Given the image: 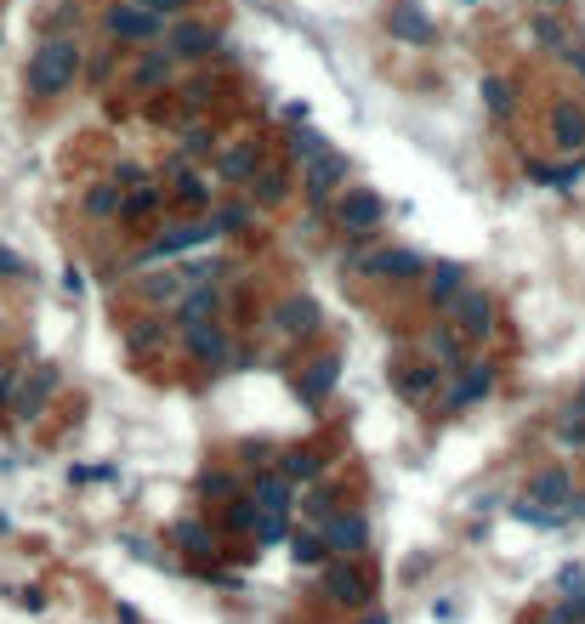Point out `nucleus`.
<instances>
[{
    "label": "nucleus",
    "mask_w": 585,
    "mask_h": 624,
    "mask_svg": "<svg viewBox=\"0 0 585 624\" xmlns=\"http://www.w3.org/2000/svg\"><path fill=\"white\" fill-rule=\"evenodd\" d=\"M245 222H250V205H216V210H211V227H216V233H239Z\"/></svg>",
    "instance_id": "ea45409f"
},
{
    "label": "nucleus",
    "mask_w": 585,
    "mask_h": 624,
    "mask_svg": "<svg viewBox=\"0 0 585 624\" xmlns=\"http://www.w3.org/2000/svg\"><path fill=\"white\" fill-rule=\"evenodd\" d=\"M177 545L194 556H216V534L205 528V522H177Z\"/></svg>",
    "instance_id": "72a5a7b5"
},
{
    "label": "nucleus",
    "mask_w": 585,
    "mask_h": 624,
    "mask_svg": "<svg viewBox=\"0 0 585 624\" xmlns=\"http://www.w3.org/2000/svg\"><path fill=\"white\" fill-rule=\"evenodd\" d=\"M160 205H165V193L154 188V182H142V188L125 193V210H120V216H131V222H154V216H160Z\"/></svg>",
    "instance_id": "cd10ccee"
},
{
    "label": "nucleus",
    "mask_w": 585,
    "mask_h": 624,
    "mask_svg": "<svg viewBox=\"0 0 585 624\" xmlns=\"http://www.w3.org/2000/svg\"><path fill=\"white\" fill-rule=\"evenodd\" d=\"M114 182H120V188L131 193V188H142V182H148V171H142L137 159H120V165H114Z\"/></svg>",
    "instance_id": "37998d69"
},
{
    "label": "nucleus",
    "mask_w": 585,
    "mask_h": 624,
    "mask_svg": "<svg viewBox=\"0 0 585 624\" xmlns=\"http://www.w3.org/2000/svg\"><path fill=\"white\" fill-rule=\"evenodd\" d=\"M0 369H6V364H0Z\"/></svg>",
    "instance_id": "13d9d810"
},
{
    "label": "nucleus",
    "mask_w": 585,
    "mask_h": 624,
    "mask_svg": "<svg viewBox=\"0 0 585 624\" xmlns=\"http://www.w3.org/2000/svg\"><path fill=\"white\" fill-rule=\"evenodd\" d=\"M57 392V369H35L29 381L18 386V398H12V415L29 426V420H40V409H46V398Z\"/></svg>",
    "instance_id": "aec40b11"
},
{
    "label": "nucleus",
    "mask_w": 585,
    "mask_h": 624,
    "mask_svg": "<svg viewBox=\"0 0 585 624\" xmlns=\"http://www.w3.org/2000/svg\"><path fill=\"white\" fill-rule=\"evenodd\" d=\"M216 312H222V290L216 284H194L177 301V324H199V318H216Z\"/></svg>",
    "instance_id": "393cba45"
},
{
    "label": "nucleus",
    "mask_w": 585,
    "mask_h": 624,
    "mask_svg": "<svg viewBox=\"0 0 585 624\" xmlns=\"http://www.w3.org/2000/svg\"><path fill=\"white\" fill-rule=\"evenodd\" d=\"M529 176L540 188H574L585 176V159H568V165H540V159H529Z\"/></svg>",
    "instance_id": "bb28decb"
},
{
    "label": "nucleus",
    "mask_w": 585,
    "mask_h": 624,
    "mask_svg": "<svg viewBox=\"0 0 585 624\" xmlns=\"http://www.w3.org/2000/svg\"><path fill=\"white\" fill-rule=\"evenodd\" d=\"M29 267H23V256H12L6 244H0V278H23Z\"/></svg>",
    "instance_id": "49530a36"
},
{
    "label": "nucleus",
    "mask_w": 585,
    "mask_h": 624,
    "mask_svg": "<svg viewBox=\"0 0 585 624\" xmlns=\"http://www.w3.org/2000/svg\"><path fill=\"white\" fill-rule=\"evenodd\" d=\"M568 63H574V69L585 74V46H574V52H568Z\"/></svg>",
    "instance_id": "864d4df0"
},
{
    "label": "nucleus",
    "mask_w": 585,
    "mask_h": 624,
    "mask_svg": "<svg viewBox=\"0 0 585 624\" xmlns=\"http://www.w3.org/2000/svg\"><path fill=\"white\" fill-rule=\"evenodd\" d=\"M211 125H182V137H177V148H182V159L188 154H211Z\"/></svg>",
    "instance_id": "4c0bfd02"
},
{
    "label": "nucleus",
    "mask_w": 585,
    "mask_h": 624,
    "mask_svg": "<svg viewBox=\"0 0 585 624\" xmlns=\"http://www.w3.org/2000/svg\"><path fill=\"white\" fill-rule=\"evenodd\" d=\"M319 534H324V551L347 556V562L370 551V517L364 511H336L330 522H319Z\"/></svg>",
    "instance_id": "1a4fd4ad"
},
{
    "label": "nucleus",
    "mask_w": 585,
    "mask_h": 624,
    "mask_svg": "<svg viewBox=\"0 0 585 624\" xmlns=\"http://www.w3.org/2000/svg\"><path fill=\"white\" fill-rule=\"evenodd\" d=\"M381 216H387V205H381V193L375 188H341L336 227L347 233V239H370L375 227H381Z\"/></svg>",
    "instance_id": "7ed1b4c3"
},
{
    "label": "nucleus",
    "mask_w": 585,
    "mask_h": 624,
    "mask_svg": "<svg viewBox=\"0 0 585 624\" xmlns=\"http://www.w3.org/2000/svg\"><path fill=\"white\" fill-rule=\"evenodd\" d=\"M495 358H478V364H461V375H455V386H449L444 398V415H461V409H472V403H483L489 392H495Z\"/></svg>",
    "instance_id": "9d476101"
},
{
    "label": "nucleus",
    "mask_w": 585,
    "mask_h": 624,
    "mask_svg": "<svg viewBox=\"0 0 585 624\" xmlns=\"http://www.w3.org/2000/svg\"><path fill=\"white\" fill-rule=\"evenodd\" d=\"M233 488H239L233 471H205V477H199V494H205V500H233Z\"/></svg>",
    "instance_id": "e433bc0d"
},
{
    "label": "nucleus",
    "mask_w": 585,
    "mask_h": 624,
    "mask_svg": "<svg viewBox=\"0 0 585 624\" xmlns=\"http://www.w3.org/2000/svg\"><path fill=\"white\" fill-rule=\"evenodd\" d=\"M228 522H233V528H256V522H262V511H256V500H233L228 505Z\"/></svg>",
    "instance_id": "c03bdc74"
},
{
    "label": "nucleus",
    "mask_w": 585,
    "mask_h": 624,
    "mask_svg": "<svg viewBox=\"0 0 585 624\" xmlns=\"http://www.w3.org/2000/svg\"><path fill=\"white\" fill-rule=\"evenodd\" d=\"M574 409H580V415H585V386H580V398H574Z\"/></svg>",
    "instance_id": "6e6d98bb"
},
{
    "label": "nucleus",
    "mask_w": 585,
    "mask_h": 624,
    "mask_svg": "<svg viewBox=\"0 0 585 624\" xmlns=\"http://www.w3.org/2000/svg\"><path fill=\"white\" fill-rule=\"evenodd\" d=\"M551 148L580 154L585 148V108L580 103H551Z\"/></svg>",
    "instance_id": "6ab92c4d"
},
{
    "label": "nucleus",
    "mask_w": 585,
    "mask_h": 624,
    "mask_svg": "<svg viewBox=\"0 0 585 624\" xmlns=\"http://www.w3.org/2000/svg\"><path fill=\"white\" fill-rule=\"evenodd\" d=\"M296 556H302V562H324V534H319V528L296 534Z\"/></svg>",
    "instance_id": "79ce46f5"
},
{
    "label": "nucleus",
    "mask_w": 585,
    "mask_h": 624,
    "mask_svg": "<svg viewBox=\"0 0 585 624\" xmlns=\"http://www.w3.org/2000/svg\"><path fill=\"white\" fill-rule=\"evenodd\" d=\"M483 103H489V114H512V86L500 74H483Z\"/></svg>",
    "instance_id": "c9c22d12"
},
{
    "label": "nucleus",
    "mask_w": 585,
    "mask_h": 624,
    "mask_svg": "<svg viewBox=\"0 0 585 624\" xmlns=\"http://www.w3.org/2000/svg\"><path fill=\"white\" fill-rule=\"evenodd\" d=\"M290 199V165H262V171L250 176V205L256 210H273Z\"/></svg>",
    "instance_id": "5701e85b"
},
{
    "label": "nucleus",
    "mask_w": 585,
    "mask_h": 624,
    "mask_svg": "<svg viewBox=\"0 0 585 624\" xmlns=\"http://www.w3.org/2000/svg\"><path fill=\"white\" fill-rule=\"evenodd\" d=\"M347 176H353V165H347V154H336V148H330L324 159H313V165H307V182H302L307 205H313V210L336 205L341 188H347Z\"/></svg>",
    "instance_id": "39448f33"
},
{
    "label": "nucleus",
    "mask_w": 585,
    "mask_h": 624,
    "mask_svg": "<svg viewBox=\"0 0 585 624\" xmlns=\"http://www.w3.org/2000/svg\"><path fill=\"white\" fill-rule=\"evenodd\" d=\"M449 369L438 364V358H426V364H398L392 369V392L404 403H432L438 398V386H444Z\"/></svg>",
    "instance_id": "9b49d317"
},
{
    "label": "nucleus",
    "mask_w": 585,
    "mask_h": 624,
    "mask_svg": "<svg viewBox=\"0 0 585 624\" xmlns=\"http://www.w3.org/2000/svg\"><path fill=\"white\" fill-rule=\"evenodd\" d=\"M256 539H262L267 551L284 545V539H290V517H262V522H256Z\"/></svg>",
    "instance_id": "a19ab883"
},
{
    "label": "nucleus",
    "mask_w": 585,
    "mask_h": 624,
    "mask_svg": "<svg viewBox=\"0 0 585 624\" xmlns=\"http://www.w3.org/2000/svg\"><path fill=\"white\" fill-rule=\"evenodd\" d=\"M211 239H222V233L211 227V216H205V222H177V227H160V233L148 239V250L137 256V267H142V261H160V256H188V250H205Z\"/></svg>",
    "instance_id": "20e7f679"
},
{
    "label": "nucleus",
    "mask_w": 585,
    "mask_h": 624,
    "mask_svg": "<svg viewBox=\"0 0 585 624\" xmlns=\"http://www.w3.org/2000/svg\"><path fill=\"white\" fill-rule=\"evenodd\" d=\"M250 500H256V511H262V517H290V505H296V483H290L284 471H256Z\"/></svg>",
    "instance_id": "4468645a"
},
{
    "label": "nucleus",
    "mask_w": 585,
    "mask_h": 624,
    "mask_svg": "<svg viewBox=\"0 0 585 624\" xmlns=\"http://www.w3.org/2000/svg\"><path fill=\"white\" fill-rule=\"evenodd\" d=\"M461 347H466V335L455 324H432V358L444 369H461Z\"/></svg>",
    "instance_id": "c85d7f7f"
},
{
    "label": "nucleus",
    "mask_w": 585,
    "mask_h": 624,
    "mask_svg": "<svg viewBox=\"0 0 585 624\" xmlns=\"http://www.w3.org/2000/svg\"><path fill=\"white\" fill-rule=\"evenodd\" d=\"M80 69H86L80 40L74 35H46L40 40V52L29 57V97H63V91L80 80Z\"/></svg>",
    "instance_id": "f257e3e1"
},
{
    "label": "nucleus",
    "mask_w": 585,
    "mask_h": 624,
    "mask_svg": "<svg viewBox=\"0 0 585 624\" xmlns=\"http://www.w3.org/2000/svg\"><path fill=\"white\" fill-rule=\"evenodd\" d=\"M319 324H324V307L313 295H284L279 307H273V330L290 335V341H307Z\"/></svg>",
    "instance_id": "f8f14e48"
},
{
    "label": "nucleus",
    "mask_w": 585,
    "mask_h": 624,
    "mask_svg": "<svg viewBox=\"0 0 585 624\" xmlns=\"http://www.w3.org/2000/svg\"><path fill=\"white\" fill-rule=\"evenodd\" d=\"M574 624H585V619H574Z\"/></svg>",
    "instance_id": "4d7b16f0"
},
{
    "label": "nucleus",
    "mask_w": 585,
    "mask_h": 624,
    "mask_svg": "<svg viewBox=\"0 0 585 624\" xmlns=\"http://www.w3.org/2000/svg\"><path fill=\"white\" fill-rule=\"evenodd\" d=\"M160 341H165V335H160V324H154V318H142L137 330L125 335V347H131V352H160Z\"/></svg>",
    "instance_id": "58836bf2"
},
{
    "label": "nucleus",
    "mask_w": 585,
    "mask_h": 624,
    "mask_svg": "<svg viewBox=\"0 0 585 624\" xmlns=\"http://www.w3.org/2000/svg\"><path fill=\"white\" fill-rule=\"evenodd\" d=\"M449 324H455L466 341H489V335H495V295L466 284V290L455 295V307H449Z\"/></svg>",
    "instance_id": "423d86ee"
},
{
    "label": "nucleus",
    "mask_w": 585,
    "mask_h": 624,
    "mask_svg": "<svg viewBox=\"0 0 585 624\" xmlns=\"http://www.w3.org/2000/svg\"><path fill=\"white\" fill-rule=\"evenodd\" d=\"M80 210H86L91 222H108V216H120L125 210V188L120 182H91V188L80 193Z\"/></svg>",
    "instance_id": "b1692460"
},
{
    "label": "nucleus",
    "mask_w": 585,
    "mask_h": 624,
    "mask_svg": "<svg viewBox=\"0 0 585 624\" xmlns=\"http://www.w3.org/2000/svg\"><path fill=\"white\" fill-rule=\"evenodd\" d=\"M461 290H466V267H461V261H432V267H426V301H432L438 312L455 307V295H461Z\"/></svg>",
    "instance_id": "a211bd4d"
},
{
    "label": "nucleus",
    "mask_w": 585,
    "mask_h": 624,
    "mask_svg": "<svg viewBox=\"0 0 585 624\" xmlns=\"http://www.w3.org/2000/svg\"><path fill=\"white\" fill-rule=\"evenodd\" d=\"M108 74H114V57H91V63H86V80H91V86H97V80H108Z\"/></svg>",
    "instance_id": "8fccbe9b"
},
{
    "label": "nucleus",
    "mask_w": 585,
    "mask_h": 624,
    "mask_svg": "<svg viewBox=\"0 0 585 624\" xmlns=\"http://www.w3.org/2000/svg\"><path fill=\"white\" fill-rule=\"evenodd\" d=\"M529 500H534V505H546V511H568V500H574V477H568L563 466H546V471H534V483H529Z\"/></svg>",
    "instance_id": "412c9836"
},
{
    "label": "nucleus",
    "mask_w": 585,
    "mask_h": 624,
    "mask_svg": "<svg viewBox=\"0 0 585 624\" xmlns=\"http://www.w3.org/2000/svg\"><path fill=\"white\" fill-rule=\"evenodd\" d=\"M137 6L160 12V18H182V12H188V0H137Z\"/></svg>",
    "instance_id": "a18cd8bd"
},
{
    "label": "nucleus",
    "mask_w": 585,
    "mask_h": 624,
    "mask_svg": "<svg viewBox=\"0 0 585 624\" xmlns=\"http://www.w3.org/2000/svg\"><path fill=\"white\" fill-rule=\"evenodd\" d=\"M284 460V477H290V483H313V477H319L324 471V460H319V449H290V454H279Z\"/></svg>",
    "instance_id": "c756f323"
},
{
    "label": "nucleus",
    "mask_w": 585,
    "mask_h": 624,
    "mask_svg": "<svg viewBox=\"0 0 585 624\" xmlns=\"http://www.w3.org/2000/svg\"><path fill=\"white\" fill-rule=\"evenodd\" d=\"M188 295V284H182V273L171 267V273H148L142 278V301H182Z\"/></svg>",
    "instance_id": "7c9ffc66"
},
{
    "label": "nucleus",
    "mask_w": 585,
    "mask_h": 624,
    "mask_svg": "<svg viewBox=\"0 0 585 624\" xmlns=\"http://www.w3.org/2000/svg\"><path fill=\"white\" fill-rule=\"evenodd\" d=\"M387 29L398 40H432V18H426L415 0H404V6H392V18H387Z\"/></svg>",
    "instance_id": "a878e982"
},
{
    "label": "nucleus",
    "mask_w": 585,
    "mask_h": 624,
    "mask_svg": "<svg viewBox=\"0 0 585 624\" xmlns=\"http://www.w3.org/2000/svg\"><path fill=\"white\" fill-rule=\"evenodd\" d=\"M103 29L114 40H131V46H142V40H154L165 29V18L160 12H148V6H137V0H114L103 12Z\"/></svg>",
    "instance_id": "0eeeda50"
},
{
    "label": "nucleus",
    "mask_w": 585,
    "mask_h": 624,
    "mask_svg": "<svg viewBox=\"0 0 585 624\" xmlns=\"http://www.w3.org/2000/svg\"><path fill=\"white\" fill-rule=\"evenodd\" d=\"M262 142L256 137H245V142H233V148H222V154H216V176H222V182H233V188H239V182H250V176L262 171Z\"/></svg>",
    "instance_id": "2eb2a0df"
},
{
    "label": "nucleus",
    "mask_w": 585,
    "mask_h": 624,
    "mask_svg": "<svg viewBox=\"0 0 585 624\" xmlns=\"http://www.w3.org/2000/svg\"><path fill=\"white\" fill-rule=\"evenodd\" d=\"M324 596L341 602V607H364V602H370V579H364V568H353V562L341 556V562L324 568Z\"/></svg>",
    "instance_id": "ddd939ff"
},
{
    "label": "nucleus",
    "mask_w": 585,
    "mask_h": 624,
    "mask_svg": "<svg viewBox=\"0 0 585 624\" xmlns=\"http://www.w3.org/2000/svg\"><path fill=\"white\" fill-rule=\"evenodd\" d=\"M182 97H188V103H211V80H194V86H182Z\"/></svg>",
    "instance_id": "3c124183"
},
{
    "label": "nucleus",
    "mask_w": 585,
    "mask_h": 624,
    "mask_svg": "<svg viewBox=\"0 0 585 624\" xmlns=\"http://www.w3.org/2000/svg\"><path fill=\"white\" fill-rule=\"evenodd\" d=\"M563 607H568V613H574V619H585V585H580V590H574V596H568V602H563Z\"/></svg>",
    "instance_id": "603ef678"
},
{
    "label": "nucleus",
    "mask_w": 585,
    "mask_h": 624,
    "mask_svg": "<svg viewBox=\"0 0 585 624\" xmlns=\"http://www.w3.org/2000/svg\"><path fill=\"white\" fill-rule=\"evenodd\" d=\"M330 154V137H324V131H296V137H290V159H296V165H313V159H324Z\"/></svg>",
    "instance_id": "473e14b6"
},
{
    "label": "nucleus",
    "mask_w": 585,
    "mask_h": 624,
    "mask_svg": "<svg viewBox=\"0 0 585 624\" xmlns=\"http://www.w3.org/2000/svg\"><path fill=\"white\" fill-rule=\"evenodd\" d=\"M358 624H387V613H370V619H358Z\"/></svg>",
    "instance_id": "5fc2aeb1"
},
{
    "label": "nucleus",
    "mask_w": 585,
    "mask_h": 624,
    "mask_svg": "<svg viewBox=\"0 0 585 624\" xmlns=\"http://www.w3.org/2000/svg\"><path fill=\"white\" fill-rule=\"evenodd\" d=\"M216 46H222V35H216V29H205V23H177V29H171V40H165V52L177 57V63H199V57H211Z\"/></svg>",
    "instance_id": "dca6fc26"
},
{
    "label": "nucleus",
    "mask_w": 585,
    "mask_h": 624,
    "mask_svg": "<svg viewBox=\"0 0 585 624\" xmlns=\"http://www.w3.org/2000/svg\"><path fill=\"white\" fill-rule=\"evenodd\" d=\"M18 369H0V409H6V403H12V398H18Z\"/></svg>",
    "instance_id": "de8ad7c7"
},
{
    "label": "nucleus",
    "mask_w": 585,
    "mask_h": 624,
    "mask_svg": "<svg viewBox=\"0 0 585 624\" xmlns=\"http://www.w3.org/2000/svg\"><path fill=\"white\" fill-rule=\"evenodd\" d=\"M165 182H171V199H177V205H194V210H211V199H216V188L211 182H205V176L194 171V165H188V159H177V165H171V171H165Z\"/></svg>",
    "instance_id": "f3484780"
},
{
    "label": "nucleus",
    "mask_w": 585,
    "mask_h": 624,
    "mask_svg": "<svg viewBox=\"0 0 585 624\" xmlns=\"http://www.w3.org/2000/svg\"><path fill=\"white\" fill-rule=\"evenodd\" d=\"M182 330V347L188 358L211 369V375H228L233 369V341H228V324H216V318H199V324H177Z\"/></svg>",
    "instance_id": "f03ea898"
},
{
    "label": "nucleus",
    "mask_w": 585,
    "mask_h": 624,
    "mask_svg": "<svg viewBox=\"0 0 585 624\" xmlns=\"http://www.w3.org/2000/svg\"><path fill=\"white\" fill-rule=\"evenodd\" d=\"M534 40H540V46H557V52H574V40H568V29L557 18H534Z\"/></svg>",
    "instance_id": "f704fd0d"
},
{
    "label": "nucleus",
    "mask_w": 585,
    "mask_h": 624,
    "mask_svg": "<svg viewBox=\"0 0 585 624\" xmlns=\"http://www.w3.org/2000/svg\"><path fill=\"white\" fill-rule=\"evenodd\" d=\"M364 278H387V284H404V278H421L426 273V256L421 250H404V244H392V250H375V256H347Z\"/></svg>",
    "instance_id": "6e6552de"
},
{
    "label": "nucleus",
    "mask_w": 585,
    "mask_h": 624,
    "mask_svg": "<svg viewBox=\"0 0 585 624\" xmlns=\"http://www.w3.org/2000/svg\"><path fill=\"white\" fill-rule=\"evenodd\" d=\"M74 23H80V6H74V0H63V12H57V29H52V35H69Z\"/></svg>",
    "instance_id": "09e8293b"
},
{
    "label": "nucleus",
    "mask_w": 585,
    "mask_h": 624,
    "mask_svg": "<svg viewBox=\"0 0 585 624\" xmlns=\"http://www.w3.org/2000/svg\"><path fill=\"white\" fill-rule=\"evenodd\" d=\"M336 381H341V358H313V364H307V375L296 381V398L313 409V403H324L330 392H336Z\"/></svg>",
    "instance_id": "4be33fe9"
},
{
    "label": "nucleus",
    "mask_w": 585,
    "mask_h": 624,
    "mask_svg": "<svg viewBox=\"0 0 585 624\" xmlns=\"http://www.w3.org/2000/svg\"><path fill=\"white\" fill-rule=\"evenodd\" d=\"M171 69H177V57H171V52H148L137 63V74H131V80L148 91V86H165V80H171Z\"/></svg>",
    "instance_id": "2f4dec72"
}]
</instances>
